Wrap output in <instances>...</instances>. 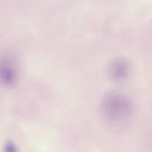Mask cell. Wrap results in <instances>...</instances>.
I'll use <instances>...</instances> for the list:
<instances>
[{"instance_id": "cell-1", "label": "cell", "mask_w": 152, "mask_h": 152, "mask_svg": "<svg viewBox=\"0 0 152 152\" xmlns=\"http://www.w3.org/2000/svg\"><path fill=\"white\" fill-rule=\"evenodd\" d=\"M102 110L106 118L115 122L129 120L134 113L130 100L124 95L115 92L107 93L104 97Z\"/></svg>"}, {"instance_id": "cell-2", "label": "cell", "mask_w": 152, "mask_h": 152, "mask_svg": "<svg viewBox=\"0 0 152 152\" xmlns=\"http://www.w3.org/2000/svg\"><path fill=\"white\" fill-rule=\"evenodd\" d=\"M129 65L127 61L119 58L110 64L108 72L111 79L115 80H121L127 77L129 72Z\"/></svg>"}, {"instance_id": "cell-3", "label": "cell", "mask_w": 152, "mask_h": 152, "mask_svg": "<svg viewBox=\"0 0 152 152\" xmlns=\"http://www.w3.org/2000/svg\"><path fill=\"white\" fill-rule=\"evenodd\" d=\"M0 79L7 84H9L13 82L14 74L12 69L6 66H0Z\"/></svg>"}, {"instance_id": "cell-4", "label": "cell", "mask_w": 152, "mask_h": 152, "mask_svg": "<svg viewBox=\"0 0 152 152\" xmlns=\"http://www.w3.org/2000/svg\"><path fill=\"white\" fill-rule=\"evenodd\" d=\"M6 152H17L15 148L11 143L8 144L6 147Z\"/></svg>"}]
</instances>
